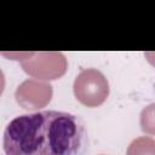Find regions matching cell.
<instances>
[{"label": "cell", "instance_id": "1", "mask_svg": "<svg viewBox=\"0 0 155 155\" xmlns=\"http://www.w3.org/2000/svg\"><path fill=\"white\" fill-rule=\"evenodd\" d=\"M85 126L74 114L46 110L15 117L4 132L6 155H79Z\"/></svg>", "mask_w": 155, "mask_h": 155}, {"label": "cell", "instance_id": "2", "mask_svg": "<svg viewBox=\"0 0 155 155\" xmlns=\"http://www.w3.org/2000/svg\"><path fill=\"white\" fill-rule=\"evenodd\" d=\"M22 69L36 80H56L68 69V61L61 52H29L19 53Z\"/></svg>", "mask_w": 155, "mask_h": 155}, {"label": "cell", "instance_id": "3", "mask_svg": "<svg viewBox=\"0 0 155 155\" xmlns=\"http://www.w3.org/2000/svg\"><path fill=\"white\" fill-rule=\"evenodd\" d=\"M73 91L75 98L88 108L102 105L109 96V84L107 78L94 68L80 71L75 78Z\"/></svg>", "mask_w": 155, "mask_h": 155}, {"label": "cell", "instance_id": "4", "mask_svg": "<svg viewBox=\"0 0 155 155\" xmlns=\"http://www.w3.org/2000/svg\"><path fill=\"white\" fill-rule=\"evenodd\" d=\"M52 86L46 81L28 79L23 81L15 92L16 102L25 110H39L52 99Z\"/></svg>", "mask_w": 155, "mask_h": 155}, {"label": "cell", "instance_id": "5", "mask_svg": "<svg viewBox=\"0 0 155 155\" xmlns=\"http://www.w3.org/2000/svg\"><path fill=\"white\" fill-rule=\"evenodd\" d=\"M126 155H155V139L147 136L133 139Z\"/></svg>", "mask_w": 155, "mask_h": 155}, {"label": "cell", "instance_id": "6", "mask_svg": "<svg viewBox=\"0 0 155 155\" xmlns=\"http://www.w3.org/2000/svg\"><path fill=\"white\" fill-rule=\"evenodd\" d=\"M139 125L144 133L155 136V103L147 105L140 111Z\"/></svg>", "mask_w": 155, "mask_h": 155}, {"label": "cell", "instance_id": "7", "mask_svg": "<svg viewBox=\"0 0 155 155\" xmlns=\"http://www.w3.org/2000/svg\"><path fill=\"white\" fill-rule=\"evenodd\" d=\"M144 57L155 68V52H144Z\"/></svg>", "mask_w": 155, "mask_h": 155}]
</instances>
